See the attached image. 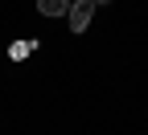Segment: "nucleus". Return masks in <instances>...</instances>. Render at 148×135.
Wrapping results in <instances>:
<instances>
[{"instance_id":"obj_1","label":"nucleus","mask_w":148,"mask_h":135,"mask_svg":"<svg viewBox=\"0 0 148 135\" xmlns=\"http://www.w3.org/2000/svg\"><path fill=\"white\" fill-rule=\"evenodd\" d=\"M70 29L74 33H86V25H90V16H95V4L90 0H70Z\"/></svg>"},{"instance_id":"obj_2","label":"nucleus","mask_w":148,"mask_h":135,"mask_svg":"<svg viewBox=\"0 0 148 135\" xmlns=\"http://www.w3.org/2000/svg\"><path fill=\"white\" fill-rule=\"evenodd\" d=\"M37 12L41 16H66L70 12V0H37Z\"/></svg>"},{"instance_id":"obj_3","label":"nucleus","mask_w":148,"mask_h":135,"mask_svg":"<svg viewBox=\"0 0 148 135\" xmlns=\"http://www.w3.org/2000/svg\"><path fill=\"white\" fill-rule=\"evenodd\" d=\"M33 49H37V41H12L8 45V57H12V62H25Z\"/></svg>"},{"instance_id":"obj_4","label":"nucleus","mask_w":148,"mask_h":135,"mask_svg":"<svg viewBox=\"0 0 148 135\" xmlns=\"http://www.w3.org/2000/svg\"><path fill=\"white\" fill-rule=\"evenodd\" d=\"M90 4H111V0H90Z\"/></svg>"}]
</instances>
